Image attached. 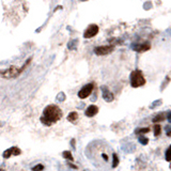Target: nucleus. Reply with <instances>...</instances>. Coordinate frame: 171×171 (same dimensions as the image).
<instances>
[{
	"label": "nucleus",
	"mask_w": 171,
	"mask_h": 171,
	"mask_svg": "<svg viewBox=\"0 0 171 171\" xmlns=\"http://www.w3.org/2000/svg\"><path fill=\"white\" fill-rule=\"evenodd\" d=\"M62 118V110L57 105H48L45 107L41 117V122L46 126H50Z\"/></svg>",
	"instance_id": "obj_1"
},
{
	"label": "nucleus",
	"mask_w": 171,
	"mask_h": 171,
	"mask_svg": "<svg viewBox=\"0 0 171 171\" xmlns=\"http://www.w3.org/2000/svg\"><path fill=\"white\" fill-rule=\"evenodd\" d=\"M131 85L133 88H139L145 85V78L142 72L139 70L133 71L131 74Z\"/></svg>",
	"instance_id": "obj_2"
},
{
	"label": "nucleus",
	"mask_w": 171,
	"mask_h": 171,
	"mask_svg": "<svg viewBox=\"0 0 171 171\" xmlns=\"http://www.w3.org/2000/svg\"><path fill=\"white\" fill-rule=\"evenodd\" d=\"M20 74H22L20 69H18L17 66H14V65L10 66L6 70L1 71V76L3 78H15L18 75H20Z\"/></svg>",
	"instance_id": "obj_3"
},
{
	"label": "nucleus",
	"mask_w": 171,
	"mask_h": 171,
	"mask_svg": "<svg viewBox=\"0 0 171 171\" xmlns=\"http://www.w3.org/2000/svg\"><path fill=\"white\" fill-rule=\"evenodd\" d=\"M93 88H94V84H88L86 85L85 87H82L81 89L79 90V92H78V98H81V100H85V98H87L88 96L90 95V94L92 93V91H93Z\"/></svg>",
	"instance_id": "obj_4"
},
{
	"label": "nucleus",
	"mask_w": 171,
	"mask_h": 171,
	"mask_svg": "<svg viewBox=\"0 0 171 171\" xmlns=\"http://www.w3.org/2000/svg\"><path fill=\"white\" fill-rule=\"evenodd\" d=\"M98 30H100V28H98V25H95V24L90 25V26L85 30L84 38L85 39H91V38H93V36H95L96 34L98 33Z\"/></svg>",
	"instance_id": "obj_5"
},
{
	"label": "nucleus",
	"mask_w": 171,
	"mask_h": 171,
	"mask_svg": "<svg viewBox=\"0 0 171 171\" xmlns=\"http://www.w3.org/2000/svg\"><path fill=\"white\" fill-rule=\"evenodd\" d=\"M114 52V46L111 45H106V46H98L94 48V52L98 56H106V55L110 54Z\"/></svg>",
	"instance_id": "obj_6"
},
{
	"label": "nucleus",
	"mask_w": 171,
	"mask_h": 171,
	"mask_svg": "<svg viewBox=\"0 0 171 171\" xmlns=\"http://www.w3.org/2000/svg\"><path fill=\"white\" fill-rule=\"evenodd\" d=\"M20 153H22V151H20L18 148L12 147V148H10V149L6 150V151H4L3 157H4V158H10V157L12 156V155H14V156L20 155Z\"/></svg>",
	"instance_id": "obj_7"
},
{
	"label": "nucleus",
	"mask_w": 171,
	"mask_h": 171,
	"mask_svg": "<svg viewBox=\"0 0 171 171\" xmlns=\"http://www.w3.org/2000/svg\"><path fill=\"white\" fill-rule=\"evenodd\" d=\"M150 48H151V44L148 42L140 43V44H137L136 46H134V49L137 52H147V50H149Z\"/></svg>",
	"instance_id": "obj_8"
},
{
	"label": "nucleus",
	"mask_w": 171,
	"mask_h": 171,
	"mask_svg": "<svg viewBox=\"0 0 171 171\" xmlns=\"http://www.w3.org/2000/svg\"><path fill=\"white\" fill-rule=\"evenodd\" d=\"M98 112V107L96 105H90L89 107L86 109L85 115L89 118H93L94 115H96Z\"/></svg>",
	"instance_id": "obj_9"
},
{
	"label": "nucleus",
	"mask_w": 171,
	"mask_h": 171,
	"mask_svg": "<svg viewBox=\"0 0 171 171\" xmlns=\"http://www.w3.org/2000/svg\"><path fill=\"white\" fill-rule=\"evenodd\" d=\"M102 90H103V98H104V100H105L106 102H109V103L114 101V98H114V94H112L111 92H110L109 90L107 89V88L103 87V89H102Z\"/></svg>",
	"instance_id": "obj_10"
},
{
	"label": "nucleus",
	"mask_w": 171,
	"mask_h": 171,
	"mask_svg": "<svg viewBox=\"0 0 171 171\" xmlns=\"http://www.w3.org/2000/svg\"><path fill=\"white\" fill-rule=\"evenodd\" d=\"M77 119H78V114L76 111H72L68 115V120L71 122V123H76Z\"/></svg>",
	"instance_id": "obj_11"
},
{
	"label": "nucleus",
	"mask_w": 171,
	"mask_h": 171,
	"mask_svg": "<svg viewBox=\"0 0 171 171\" xmlns=\"http://www.w3.org/2000/svg\"><path fill=\"white\" fill-rule=\"evenodd\" d=\"M165 120V114H158L155 118L153 119V123H158Z\"/></svg>",
	"instance_id": "obj_12"
},
{
	"label": "nucleus",
	"mask_w": 171,
	"mask_h": 171,
	"mask_svg": "<svg viewBox=\"0 0 171 171\" xmlns=\"http://www.w3.org/2000/svg\"><path fill=\"white\" fill-rule=\"evenodd\" d=\"M62 155H63V157L65 159H69V161H74V157H73V155H72V153L70 151H64L63 153H62Z\"/></svg>",
	"instance_id": "obj_13"
},
{
	"label": "nucleus",
	"mask_w": 171,
	"mask_h": 171,
	"mask_svg": "<svg viewBox=\"0 0 171 171\" xmlns=\"http://www.w3.org/2000/svg\"><path fill=\"white\" fill-rule=\"evenodd\" d=\"M165 158H166V161H167L171 163V145H169V147H168L167 151H166Z\"/></svg>",
	"instance_id": "obj_14"
},
{
	"label": "nucleus",
	"mask_w": 171,
	"mask_h": 171,
	"mask_svg": "<svg viewBox=\"0 0 171 171\" xmlns=\"http://www.w3.org/2000/svg\"><path fill=\"white\" fill-rule=\"evenodd\" d=\"M153 129H154V135H155L156 137H157V136H159V134L161 133V125H158V124L154 125Z\"/></svg>",
	"instance_id": "obj_15"
},
{
	"label": "nucleus",
	"mask_w": 171,
	"mask_h": 171,
	"mask_svg": "<svg viewBox=\"0 0 171 171\" xmlns=\"http://www.w3.org/2000/svg\"><path fill=\"white\" fill-rule=\"evenodd\" d=\"M150 131V128L149 127H145V128H139V129H136L135 133L137 135H141V134H147Z\"/></svg>",
	"instance_id": "obj_16"
},
{
	"label": "nucleus",
	"mask_w": 171,
	"mask_h": 171,
	"mask_svg": "<svg viewBox=\"0 0 171 171\" xmlns=\"http://www.w3.org/2000/svg\"><path fill=\"white\" fill-rule=\"evenodd\" d=\"M112 157H114V163H112V167L114 168H117L118 165H119V158H118V155L115 153H114V155H112Z\"/></svg>",
	"instance_id": "obj_17"
},
{
	"label": "nucleus",
	"mask_w": 171,
	"mask_h": 171,
	"mask_svg": "<svg viewBox=\"0 0 171 171\" xmlns=\"http://www.w3.org/2000/svg\"><path fill=\"white\" fill-rule=\"evenodd\" d=\"M42 170H44V166L42 164H38V165L32 168V171H42Z\"/></svg>",
	"instance_id": "obj_18"
},
{
	"label": "nucleus",
	"mask_w": 171,
	"mask_h": 171,
	"mask_svg": "<svg viewBox=\"0 0 171 171\" xmlns=\"http://www.w3.org/2000/svg\"><path fill=\"white\" fill-rule=\"evenodd\" d=\"M139 142H141L142 144H148V142H149V139H148V138L142 137V136H140V137H139Z\"/></svg>",
	"instance_id": "obj_19"
},
{
	"label": "nucleus",
	"mask_w": 171,
	"mask_h": 171,
	"mask_svg": "<svg viewBox=\"0 0 171 171\" xmlns=\"http://www.w3.org/2000/svg\"><path fill=\"white\" fill-rule=\"evenodd\" d=\"M68 165L70 166V167L73 168V169H77V166H75V165H72V164H70V163H68Z\"/></svg>",
	"instance_id": "obj_20"
},
{
	"label": "nucleus",
	"mask_w": 171,
	"mask_h": 171,
	"mask_svg": "<svg viewBox=\"0 0 171 171\" xmlns=\"http://www.w3.org/2000/svg\"><path fill=\"white\" fill-rule=\"evenodd\" d=\"M102 156H103V158L105 159V161H108V156L106 155V154H102Z\"/></svg>",
	"instance_id": "obj_21"
},
{
	"label": "nucleus",
	"mask_w": 171,
	"mask_h": 171,
	"mask_svg": "<svg viewBox=\"0 0 171 171\" xmlns=\"http://www.w3.org/2000/svg\"><path fill=\"white\" fill-rule=\"evenodd\" d=\"M167 135L169 136V137L171 136V127H170V131H167Z\"/></svg>",
	"instance_id": "obj_22"
},
{
	"label": "nucleus",
	"mask_w": 171,
	"mask_h": 171,
	"mask_svg": "<svg viewBox=\"0 0 171 171\" xmlns=\"http://www.w3.org/2000/svg\"><path fill=\"white\" fill-rule=\"evenodd\" d=\"M168 120H169V122L171 123V112H170L169 115H168Z\"/></svg>",
	"instance_id": "obj_23"
},
{
	"label": "nucleus",
	"mask_w": 171,
	"mask_h": 171,
	"mask_svg": "<svg viewBox=\"0 0 171 171\" xmlns=\"http://www.w3.org/2000/svg\"><path fill=\"white\" fill-rule=\"evenodd\" d=\"M170 168H171V163H170Z\"/></svg>",
	"instance_id": "obj_24"
}]
</instances>
